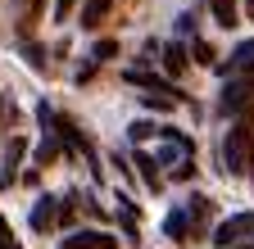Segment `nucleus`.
<instances>
[{
	"mask_svg": "<svg viewBox=\"0 0 254 249\" xmlns=\"http://www.w3.org/2000/svg\"><path fill=\"white\" fill-rule=\"evenodd\" d=\"M250 136H254V109L241 113V118L232 122V132L222 136V168H227L232 177H241V172L250 168Z\"/></svg>",
	"mask_w": 254,
	"mask_h": 249,
	"instance_id": "obj_1",
	"label": "nucleus"
},
{
	"mask_svg": "<svg viewBox=\"0 0 254 249\" xmlns=\"http://www.w3.org/2000/svg\"><path fill=\"white\" fill-rule=\"evenodd\" d=\"M250 236H254V213H232V217H222L213 227V245L218 249H232V245H241Z\"/></svg>",
	"mask_w": 254,
	"mask_h": 249,
	"instance_id": "obj_2",
	"label": "nucleus"
},
{
	"mask_svg": "<svg viewBox=\"0 0 254 249\" xmlns=\"http://www.w3.org/2000/svg\"><path fill=\"white\" fill-rule=\"evenodd\" d=\"M59 249H118V240L105 231H73V236L59 240Z\"/></svg>",
	"mask_w": 254,
	"mask_h": 249,
	"instance_id": "obj_3",
	"label": "nucleus"
},
{
	"mask_svg": "<svg viewBox=\"0 0 254 249\" xmlns=\"http://www.w3.org/2000/svg\"><path fill=\"white\" fill-rule=\"evenodd\" d=\"M59 227V199L55 195H41L32 204V231H55Z\"/></svg>",
	"mask_w": 254,
	"mask_h": 249,
	"instance_id": "obj_4",
	"label": "nucleus"
},
{
	"mask_svg": "<svg viewBox=\"0 0 254 249\" xmlns=\"http://www.w3.org/2000/svg\"><path fill=\"white\" fill-rule=\"evenodd\" d=\"M164 236H168V240H182V245H195V231H190L186 208H173V213L164 217Z\"/></svg>",
	"mask_w": 254,
	"mask_h": 249,
	"instance_id": "obj_5",
	"label": "nucleus"
},
{
	"mask_svg": "<svg viewBox=\"0 0 254 249\" xmlns=\"http://www.w3.org/2000/svg\"><path fill=\"white\" fill-rule=\"evenodd\" d=\"M23 149H27V136H14L9 145H5V172H0V181H18V163H23Z\"/></svg>",
	"mask_w": 254,
	"mask_h": 249,
	"instance_id": "obj_6",
	"label": "nucleus"
},
{
	"mask_svg": "<svg viewBox=\"0 0 254 249\" xmlns=\"http://www.w3.org/2000/svg\"><path fill=\"white\" fill-rule=\"evenodd\" d=\"M186 208V217H190V231H195V240H200V231H204V222L213 217V199H204V195H195L190 204H182Z\"/></svg>",
	"mask_w": 254,
	"mask_h": 249,
	"instance_id": "obj_7",
	"label": "nucleus"
},
{
	"mask_svg": "<svg viewBox=\"0 0 254 249\" xmlns=\"http://www.w3.org/2000/svg\"><path fill=\"white\" fill-rule=\"evenodd\" d=\"M222 73H254V37L232 50V59H227V68H222Z\"/></svg>",
	"mask_w": 254,
	"mask_h": 249,
	"instance_id": "obj_8",
	"label": "nucleus"
},
{
	"mask_svg": "<svg viewBox=\"0 0 254 249\" xmlns=\"http://www.w3.org/2000/svg\"><path fill=\"white\" fill-rule=\"evenodd\" d=\"M186 64H190V59H186V46H182V41H168V46H164V68H168L173 77H182Z\"/></svg>",
	"mask_w": 254,
	"mask_h": 249,
	"instance_id": "obj_9",
	"label": "nucleus"
},
{
	"mask_svg": "<svg viewBox=\"0 0 254 249\" xmlns=\"http://www.w3.org/2000/svg\"><path fill=\"white\" fill-rule=\"evenodd\" d=\"M105 14H109V0H82V27L86 32H95L105 23Z\"/></svg>",
	"mask_w": 254,
	"mask_h": 249,
	"instance_id": "obj_10",
	"label": "nucleus"
},
{
	"mask_svg": "<svg viewBox=\"0 0 254 249\" xmlns=\"http://www.w3.org/2000/svg\"><path fill=\"white\" fill-rule=\"evenodd\" d=\"M209 9H213V23H218V27H227V32L241 23V14H236V0H209Z\"/></svg>",
	"mask_w": 254,
	"mask_h": 249,
	"instance_id": "obj_11",
	"label": "nucleus"
},
{
	"mask_svg": "<svg viewBox=\"0 0 254 249\" xmlns=\"http://www.w3.org/2000/svg\"><path fill=\"white\" fill-rule=\"evenodd\" d=\"M136 168H141V177H145V186H150V191H164V177H159V163L150 159V154H136Z\"/></svg>",
	"mask_w": 254,
	"mask_h": 249,
	"instance_id": "obj_12",
	"label": "nucleus"
},
{
	"mask_svg": "<svg viewBox=\"0 0 254 249\" xmlns=\"http://www.w3.org/2000/svg\"><path fill=\"white\" fill-rule=\"evenodd\" d=\"M127 136H132V145H136V141H150V136H159V122H150V118H136L132 127H127Z\"/></svg>",
	"mask_w": 254,
	"mask_h": 249,
	"instance_id": "obj_13",
	"label": "nucleus"
},
{
	"mask_svg": "<svg viewBox=\"0 0 254 249\" xmlns=\"http://www.w3.org/2000/svg\"><path fill=\"white\" fill-rule=\"evenodd\" d=\"M27 5V18H23V32L32 37V27H37V18H41V9H46V0H23Z\"/></svg>",
	"mask_w": 254,
	"mask_h": 249,
	"instance_id": "obj_14",
	"label": "nucleus"
},
{
	"mask_svg": "<svg viewBox=\"0 0 254 249\" xmlns=\"http://www.w3.org/2000/svg\"><path fill=\"white\" fill-rule=\"evenodd\" d=\"M190 54H195V64H204V68H209V64H218V54H213V46H209V41H195V46H190Z\"/></svg>",
	"mask_w": 254,
	"mask_h": 249,
	"instance_id": "obj_15",
	"label": "nucleus"
},
{
	"mask_svg": "<svg viewBox=\"0 0 254 249\" xmlns=\"http://www.w3.org/2000/svg\"><path fill=\"white\" fill-rule=\"evenodd\" d=\"M114 54H118V41H95V50H91L95 64H105V59H114Z\"/></svg>",
	"mask_w": 254,
	"mask_h": 249,
	"instance_id": "obj_16",
	"label": "nucleus"
},
{
	"mask_svg": "<svg viewBox=\"0 0 254 249\" xmlns=\"http://www.w3.org/2000/svg\"><path fill=\"white\" fill-rule=\"evenodd\" d=\"M0 249H23L18 240H14V231H9V222L0 217Z\"/></svg>",
	"mask_w": 254,
	"mask_h": 249,
	"instance_id": "obj_17",
	"label": "nucleus"
},
{
	"mask_svg": "<svg viewBox=\"0 0 254 249\" xmlns=\"http://www.w3.org/2000/svg\"><path fill=\"white\" fill-rule=\"evenodd\" d=\"M190 177H195V163L182 159V163H177V172H173V181H190Z\"/></svg>",
	"mask_w": 254,
	"mask_h": 249,
	"instance_id": "obj_18",
	"label": "nucleus"
},
{
	"mask_svg": "<svg viewBox=\"0 0 254 249\" xmlns=\"http://www.w3.org/2000/svg\"><path fill=\"white\" fill-rule=\"evenodd\" d=\"M59 227H73V204L59 199Z\"/></svg>",
	"mask_w": 254,
	"mask_h": 249,
	"instance_id": "obj_19",
	"label": "nucleus"
},
{
	"mask_svg": "<svg viewBox=\"0 0 254 249\" xmlns=\"http://www.w3.org/2000/svg\"><path fill=\"white\" fill-rule=\"evenodd\" d=\"M73 5H77V0H55V18L64 23V14H73Z\"/></svg>",
	"mask_w": 254,
	"mask_h": 249,
	"instance_id": "obj_20",
	"label": "nucleus"
},
{
	"mask_svg": "<svg viewBox=\"0 0 254 249\" xmlns=\"http://www.w3.org/2000/svg\"><path fill=\"white\" fill-rule=\"evenodd\" d=\"M232 249H254V236H250V240H241V245H232Z\"/></svg>",
	"mask_w": 254,
	"mask_h": 249,
	"instance_id": "obj_21",
	"label": "nucleus"
},
{
	"mask_svg": "<svg viewBox=\"0 0 254 249\" xmlns=\"http://www.w3.org/2000/svg\"><path fill=\"white\" fill-rule=\"evenodd\" d=\"M0 104H5V96H0Z\"/></svg>",
	"mask_w": 254,
	"mask_h": 249,
	"instance_id": "obj_22",
	"label": "nucleus"
}]
</instances>
